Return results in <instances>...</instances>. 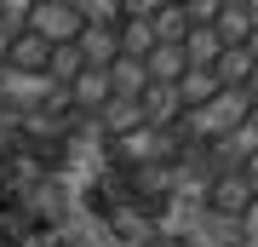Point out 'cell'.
Returning a JSON list of instances; mask_svg holds the SVG:
<instances>
[{
    "label": "cell",
    "instance_id": "6da1fadb",
    "mask_svg": "<svg viewBox=\"0 0 258 247\" xmlns=\"http://www.w3.org/2000/svg\"><path fill=\"white\" fill-rule=\"evenodd\" d=\"M0 98L69 110L258 213V0H0Z\"/></svg>",
    "mask_w": 258,
    "mask_h": 247
}]
</instances>
